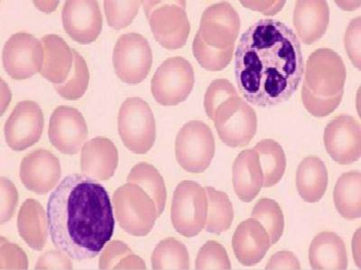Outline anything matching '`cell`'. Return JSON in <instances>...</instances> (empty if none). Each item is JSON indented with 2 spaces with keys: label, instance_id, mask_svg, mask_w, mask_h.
Wrapping results in <instances>:
<instances>
[{
  "label": "cell",
  "instance_id": "1",
  "mask_svg": "<svg viewBox=\"0 0 361 270\" xmlns=\"http://www.w3.org/2000/svg\"><path fill=\"white\" fill-rule=\"evenodd\" d=\"M302 73L301 44L283 22L261 19L241 35L235 53V75L247 102L269 108L288 101Z\"/></svg>",
  "mask_w": 361,
  "mask_h": 270
},
{
  "label": "cell",
  "instance_id": "2",
  "mask_svg": "<svg viewBox=\"0 0 361 270\" xmlns=\"http://www.w3.org/2000/svg\"><path fill=\"white\" fill-rule=\"evenodd\" d=\"M51 242L71 259L95 258L114 233L111 199L104 186L82 174L68 175L47 202Z\"/></svg>",
  "mask_w": 361,
  "mask_h": 270
},
{
  "label": "cell",
  "instance_id": "3",
  "mask_svg": "<svg viewBox=\"0 0 361 270\" xmlns=\"http://www.w3.org/2000/svg\"><path fill=\"white\" fill-rule=\"evenodd\" d=\"M116 217L122 229L137 237L147 236L157 219V205L141 186L128 183L113 195Z\"/></svg>",
  "mask_w": 361,
  "mask_h": 270
},
{
  "label": "cell",
  "instance_id": "4",
  "mask_svg": "<svg viewBox=\"0 0 361 270\" xmlns=\"http://www.w3.org/2000/svg\"><path fill=\"white\" fill-rule=\"evenodd\" d=\"M151 30L163 47L176 50L188 39L191 25L186 14L185 1L143 2Z\"/></svg>",
  "mask_w": 361,
  "mask_h": 270
},
{
  "label": "cell",
  "instance_id": "5",
  "mask_svg": "<svg viewBox=\"0 0 361 270\" xmlns=\"http://www.w3.org/2000/svg\"><path fill=\"white\" fill-rule=\"evenodd\" d=\"M208 213L205 188L197 182H180L173 193L171 220L177 233L183 236H197L204 229Z\"/></svg>",
  "mask_w": 361,
  "mask_h": 270
},
{
  "label": "cell",
  "instance_id": "6",
  "mask_svg": "<svg viewBox=\"0 0 361 270\" xmlns=\"http://www.w3.org/2000/svg\"><path fill=\"white\" fill-rule=\"evenodd\" d=\"M118 133L125 146L135 154H145L153 147L157 136L156 121L146 101L128 98L118 112Z\"/></svg>",
  "mask_w": 361,
  "mask_h": 270
},
{
  "label": "cell",
  "instance_id": "7",
  "mask_svg": "<svg viewBox=\"0 0 361 270\" xmlns=\"http://www.w3.org/2000/svg\"><path fill=\"white\" fill-rule=\"evenodd\" d=\"M345 82L346 68L334 51L322 48L309 56L304 85L314 95L325 98L343 96Z\"/></svg>",
  "mask_w": 361,
  "mask_h": 270
},
{
  "label": "cell",
  "instance_id": "8",
  "mask_svg": "<svg viewBox=\"0 0 361 270\" xmlns=\"http://www.w3.org/2000/svg\"><path fill=\"white\" fill-rule=\"evenodd\" d=\"M215 153V139L211 128L202 121H191L177 134V162L191 173H202L211 165Z\"/></svg>",
  "mask_w": 361,
  "mask_h": 270
},
{
  "label": "cell",
  "instance_id": "9",
  "mask_svg": "<svg viewBox=\"0 0 361 270\" xmlns=\"http://www.w3.org/2000/svg\"><path fill=\"white\" fill-rule=\"evenodd\" d=\"M195 82V72L188 60L182 57L169 58L154 73L151 91L157 103L171 107L186 101Z\"/></svg>",
  "mask_w": 361,
  "mask_h": 270
},
{
  "label": "cell",
  "instance_id": "10",
  "mask_svg": "<svg viewBox=\"0 0 361 270\" xmlns=\"http://www.w3.org/2000/svg\"><path fill=\"white\" fill-rule=\"evenodd\" d=\"M152 63V51L146 38L135 33L118 38L113 51V66L122 82L131 85L143 82Z\"/></svg>",
  "mask_w": 361,
  "mask_h": 270
},
{
  "label": "cell",
  "instance_id": "11",
  "mask_svg": "<svg viewBox=\"0 0 361 270\" xmlns=\"http://www.w3.org/2000/svg\"><path fill=\"white\" fill-rule=\"evenodd\" d=\"M214 121L221 140L230 147L247 146L257 133L256 112L240 96L219 108Z\"/></svg>",
  "mask_w": 361,
  "mask_h": 270
},
{
  "label": "cell",
  "instance_id": "12",
  "mask_svg": "<svg viewBox=\"0 0 361 270\" xmlns=\"http://www.w3.org/2000/svg\"><path fill=\"white\" fill-rule=\"evenodd\" d=\"M43 63V44L34 35L18 33L6 41L3 49V65L11 78H31L40 72Z\"/></svg>",
  "mask_w": 361,
  "mask_h": 270
},
{
  "label": "cell",
  "instance_id": "13",
  "mask_svg": "<svg viewBox=\"0 0 361 270\" xmlns=\"http://www.w3.org/2000/svg\"><path fill=\"white\" fill-rule=\"evenodd\" d=\"M240 28V19L233 6L221 2L205 9L197 33L209 46L222 50L234 47Z\"/></svg>",
  "mask_w": 361,
  "mask_h": 270
},
{
  "label": "cell",
  "instance_id": "14",
  "mask_svg": "<svg viewBox=\"0 0 361 270\" xmlns=\"http://www.w3.org/2000/svg\"><path fill=\"white\" fill-rule=\"evenodd\" d=\"M44 124L43 111L37 103L19 102L6 122V143L17 152L27 150L40 140Z\"/></svg>",
  "mask_w": 361,
  "mask_h": 270
},
{
  "label": "cell",
  "instance_id": "15",
  "mask_svg": "<svg viewBox=\"0 0 361 270\" xmlns=\"http://www.w3.org/2000/svg\"><path fill=\"white\" fill-rule=\"evenodd\" d=\"M324 146L329 155L341 165H349L361 156V128L359 121L348 115L335 117L325 128Z\"/></svg>",
  "mask_w": 361,
  "mask_h": 270
},
{
  "label": "cell",
  "instance_id": "16",
  "mask_svg": "<svg viewBox=\"0 0 361 270\" xmlns=\"http://www.w3.org/2000/svg\"><path fill=\"white\" fill-rule=\"evenodd\" d=\"M48 135L59 152L73 155L78 153L85 143L88 127L79 110L61 105L51 114Z\"/></svg>",
  "mask_w": 361,
  "mask_h": 270
},
{
  "label": "cell",
  "instance_id": "17",
  "mask_svg": "<svg viewBox=\"0 0 361 270\" xmlns=\"http://www.w3.org/2000/svg\"><path fill=\"white\" fill-rule=\"evenodd\" d=\"M64 30L74 41L82 44H92L102 30V15L94 0H69L63 6Z\"/></svg>",
  "mask_w": 361,
  "mask_h": 270
},
{
  "label": "cell",
  "instance_id": "18",
  "mask_svg": "<svg viewBox=\"0 0 361 270\" xmlns=\"http://www.w3.org/2000/svg\"><path fill=\"white\" fill-rule=\"evenodd\" d=\"M20 179L32 192L45 195L56 186L62 175L59 160L44 149L27 154L20 165Z\"/></svg>",
  "mask_w": 361,
  "mask_h": 270
},
{
  "label": "cell",
  "instance_id": "19",
  "mask_svg": "<svg viewBox=\"0 0 361 270\" xmlns=\"http://www.w3.org/2000/svg\"><path fill=\"white\" fill-rule=\"evenodd\" d=\"M232 246L238 262L244 266H255L269 252L270 237L259 221L250 218L237 227Z\"/></svg>",
  "mask_w": 361,
  "mask_h": 270
},
{
  "label": "cell",
  "instance_id": "20",
  "mask_svg": "<svg viewBox=\"0 0 361 270\" xmlns=\"http://www.w3.org/2000/svg\"><path fill=\"white\" fill-rule=\"evenodd\" d=\"M117 147L108 138L97 137L87 141L82 150V172L99 181L111 179L118 168Z\"/></svg>",
  "mask_w": 361,
  "mask_h": 270
},
{
  "label": "cell",
  "instance_id": "21",
  "mask_svg": "<svg viewBox=\"0 0 361 270\" xmlns=\"http://www.w3.org/2000/svg\"><path fill=\"white\" fill-rule=\"evenodd\" d=\"M330 21V8L326 1H306L295 3L293 25L302 43L312 44L326 33Z\"/></svg>",
  "mask_w": 361,
  "mask_h": 270
},
{
  "label": "cell",
  "instance_id": "22",
  "mask_svg": "<svg viewBox=\"0 0 361 270\" xmlns=\"http://www.w3.org/2000/svg\"><path fill=\"white\" fill-rule=\"evenodd\" d=\"M232 181L241 201L250 202L259 195L263 188L264 175L256 150H245L238 154L233 164Z\"/></svg>",
  "mask_w": 361,
  "mask_h": 270
},
{
  "label": "cell",
  "instance_id": "23",
  "mask_svg": "<svg viewBox=\"0 0 361 270\" xmlns=\"http://www.w3.org/2000/svg\"><path fill=\"white\" fill-rule=\"evenodd\" d=\"M41 41L44 46V63L40 74L54 85L62 84L73 70V50L56 34L45 35Z\"/></svg>",
  "mask_w": 361,
  "mask_h": 270
},
{
  "label": "cell",
  "instance_id": "24",
  "mask_svg": "<svg viewBox=\"0 0 361 270\" xmlns=\"http://www.w3.org/2000/svg\"><path fill=\"white\" fill-rule=\"evenodd\" d=\"M309 262L314 269H346L348 255L343 239L331 231L319 233L311 243Z\"/></svg>",
  "mask_w": 361,
  "mask_h": 270
},
{
  "label": "cell",
  "instance_id": "25",
  "mask_svg": "<svg viewBox=\"0 0 361 270\" xmlns=\"http://www.w3.org/2000/svg\"><path fill=\"white\" fill-rule=\"evenodd\" d=\"M19 234L27 245L35 250H42L47 242V214L39 202L27 199L19 210L18 217Z\"/></svg>",
  "mask_w": 361,
  "mask_h": 270
},
{
  "label": "cell",
  "instance_id": "26",
  "mask_svg": "<svg viewBox=\"0 0 361 270\" xmlns=\"http://www.w3.org/2000/svg\"><path fill=\"white\" fill-rule=\"evenodd\" d=\"M326 166L318 157H307L298 167L296 186L301 198L307 202L320 201L327 191Z\"/></svg>",
  "mask_w": 361,
  "mask_h": 270
},
{
  "label": "cell",
  "instance_id": "27",
  "mask_svg": "<svg viewBox=\"0 0 361 270\" xmlns=\"http://www.w3.org/2000/svg\"><path fill=\"white\" fill-rule=\"evenodd\" d=\"M334 204L338 214L345 219L361 217V174L360 172L344 173L334 188Z\"/></svg>",
  "mask_w": 361,
  "mask_h": 270
},
{
  "label": "cell",
  "instance_id": "28",
  "mask_svg": "<svg viewBox=\"0 0 361 270\" xmlns=\"http://www.w3.org/2000/svg\"><path fill=\"white\" fill-rule=\"evenodd\" d=\"M254 150L259 155L265 188L275 186L282 179L286 168V158L283 148L272 139L260 141Z\"/></svg>",
  "mask_w": 361,
  "mask_h": 270
},
{
  "label": "cell",
  "instance_id": "29",
  "mask_svg": "<svg viewBox=\"0 0 361 270\" xmlns=\"http://www.w3.org/2000/svg\"><path fill=\"white\" fill-rule=\"evenodd\" d=\"M128 183L141 186L153 199L157 205L158 217L163 214L166 202V188L159 172L147 162L134 166L128 176Z\"/></svg>",
  "mask_w": 361,
  "mask_h": 270
},
{
  "label": "cell",
  "instance_id": "30",
  "mask_svg": "<svg viewBox=\"0 0 361 270\" xmlns=\"http://www.w3.org/2000/svg\"><path fill=\"white\" fill-rule=\"evenodd\" d=\"M208 213L205 229L208 233L220 234L230 229L234 218L233 207L226 193L206 186Z\"/></svg>",
  "mask_w": 361,
  "mask_h": 270
},
{
  "label": "cell",
  "instance_id": "31",
  "mask_svg": "<svg viewBox=\"0 0 361 270\" xmlns=\"http://www.w3.org/2000/svg\"><path fill=\"white\" fill-rule=\"evenodd\" d=\"M154 269H189L190 257L185 244L167 238L157 244L152 255Z\"/></svg>",
  "mask_w": 361,
  "mask_h": 270
},
{
  "label": "cell",
  "instance_id": "32",
  "mask_svg": "<svg viewBox=\"0 0 361 270\" xmlns=\"http://www.w3.org/2000/svg\"><path fill=\"white\" fill-rule=\"evenodd\" d=\"M251 218L265 228L270 237L271 245L277 243L285 229V218L280 205L275 200L262 198L255 205Z\"/></svg>",
  "mask_w": 361,
  "mask_h": 270
},
{
  "label": "cell",
  "instance_id": "33",
  "mask_svg": "<svg viewBox=\"0 0 361 270\" xmlns=\"http://www.w3.org/2000/svg\"><path fill=\"white\" fill-rule=\"evenodd\" d=\"M101 269H146L143 259L121 240L109 244L99 259Z\"/></svg>",
  "mask_w": 361,
  "mask_h": 270
},
{
  "label": "cell",
  "instance_id": "34",
  "mask_svg": "<svg viewBox=\"0 0 361 270\" xmlns=\"http://www.w3.org/2000/svg\"><path fill=\"white\" fill-rule=\"evenodd\" d=\"M73 67L70 76L62 84L54 85L58 94L70 101L82 98L90 82L89 68L85 60L75 50H73Z\"/></svg>",
  "mask_w": 361,
  "mask_h": 270
},
{
  "label": "cell",
  "instance_id": "35",
  "mask_svg": "<svg viewBox=\"0 0 361 270\" xmlns=\"http://www.w3.org/2000/svg\"><path fill=\"white\" fill-rule=\"evenodd\" d=\"M234 47L217 49L209 46L202 41L199 34L192 43V51L200 65L209 72H220L228 67L233 57Z\"/></svg>",
  "mask_w": 361,
  "mask_h": 270
},
{
  "label": "cell",
  "instance_id": "36",
  "mask_svg": "<svg viewBox=\"0 0 361 270\" xmlns=\"http://www.w3.org/2000/svg\"><path fill=\"white\" fill-rule=\"evenodd\" d=\"M237 96H240L237 89L228 79L214 80L209 86L204 96V108L207 117L214 121L218 109Z\"/></svg>",
  "mask_w": 361,
  "mask_h": 270
},
{
  "label": "cell",
  "instance_id": "37",
  "mask_svg": "<svg viewBox=\"0 0 361 270\" xmlns=\"http://www.w3.org/2000/svg\"><path fill=\"white\" fill-rule=\"evenodd\" d=\"M142 1H107L104 2V11L108 24L112 28L127 27L133 22L140 11Z\"/></svg>",
  "mask_w": 361,
  "mask_h": 270
},
{
  "label": "cell",
  "instance_id": "38",
  "mask_svg": "<svg viewBox=\"0 0 361 270\" xmlns=\"http://www.w3.org/2000/svg\"><path fill=\"white\" fill-rule=\"evenodd\" d=\"M196 269H231V263L225 248L216 240H209L201 248L196 259Z\"/></svg>",
  "mask_w": 361,
  "mask_h": 270
},
{
  "label": "cell",
  "instance_id": "39",
  "mask_svg": "<svg viewBox=\"0 0 361 270\" xmlns=\"http://www.w3.org/2000/svg\"><path fill=\"white\" fill-rule=\"evenodd\" d=\"M302 101L311 115L316 117H324L334 112L340 105L343 96L331 98H321L314 95L304 85L302 90Z\"/></svg>",
  "mask_w": 361,
  "mask_h": 270
},
{
  "label": "cell",
  "instance_id": "40",
  "mask_svg": "<svg viewBox=\"0 0 361 270\" xmlns=\"http://www.w3.org/2000/svg\"><path fill=\"white\" fill-rule=\"evenodd\" d=\"M0 223L3 224L11 219L18 202L17 188L11 180L6 178L0 179Z\"/></svg>",
  "mask_w": 361,
  "mask_h": 270
},
{
  "label": "cell",
  "instance_id": "41",
  "mask_svg": "<svg viewBox=\"0 0 361 270\" xmlns=\"http://www.w3.org/2000/svg\"><path fill=\"white\" fill-rule=\"evenodd\" d=\"M361 18L357 17L350 22L345 34V48L353 65L360 69Z\"/></svg>",
  "mask_w": 361,
  "mask_h": 270
},
{
  "label": "cell",
  "instance_id": "42",
  "mask_svg": "<svg viewBox=\"0 0 361 270\" xmlns=\"http://www.w3.org/2000/svg\"><path fill=\"white\" fill-rule=\"evenodd\" d=\"M1 269H27V259L23 250L1 238Z\"/></svg>",
  "mask_w": 361,
  "mask_h": 270
},
{
  "label": "cell",
  "instance_id": "43",
  "mask_svg": "<svg viewBox=\"0 0 361 270\" xmlns=\"http://www.w3.org/2000/svg\"><path fill=\"white\" fill-rule=\"evenodd\" d=\"M61 250H50L38 259L35 269H73V263Z\"/></svg>",
  "mask_w": 361,
  "mask_h": 270
},
{
  "label": "cell",
  "instance_id": "44",
  "mask_svg": "<svg viewBox=\"0 0 361 270\" xmlns=\"http://www.w3.org/2000/svg\"><path fill=\"white\" fill-rule=\"evenodd\" d=\"M266 269H301V265L295 254L288 250L279 252L272 257L267 263Z\"/></svg>",
  "mask_w": 361,
  "mask_h": 270
},
{
  "label": "cell",
  "instance_id": "45",
  "mask_svg": "<svg viewBox=\"0 0 361 270\" xmlns=\"http://www.w3.org/2000/svg\"><path fill=\"white\" fill-rule=\"evenodd\" d=\"M245 8L260 11L265 15H273L281 11L286 1H243Z\"/></svg>",
  "mask_w": 361,
  "mask_h": 270
},
{
  "label": "cell",
  "instance_id": "46",
  "mask_svg": "<svg viewBox=\"0 0 361 270\" xmlns=\"http://www.w3.org/2000/svg\"><path fill=\"white\" fill-rule=\"evenodd\" d=\"M59 4V2H51V1H37L35 2V6L40 8L42 11L51 12L56 9V6Z\"/></svg>",
  "mask_w": 361,
  "mask_h": 270
}]
</instances>
